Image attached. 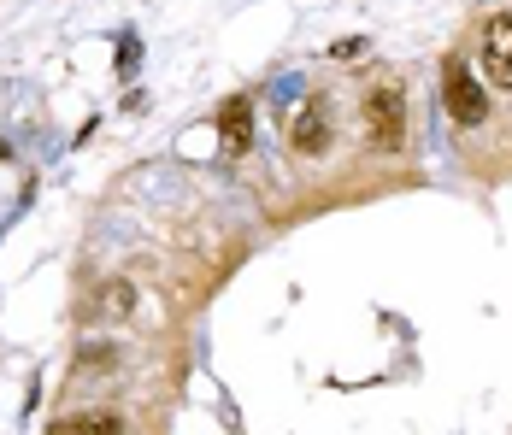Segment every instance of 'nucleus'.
I'll use <instances>...</instances> for the list:
<instances>
[{
    "instance_id": "f257e3e1",
    "label": "nucleus",
    "mask_w": 512,
    "mask_h": 435,
    "mask_svg": "<svg viewBox=\"0 0 512 435\" xmlns=\"http://www.w3.org/2000/svg\"><path fill=\"white\" fill-rule=\"evenodd\" d=\"M359 118H365V142L377 153L407 147V95H401V83H371L365 100H359Z\"/></svg>"
},
{
    "instance_id": "f03ea898",
    "label": "nucleus",
    "mask_w": 512,
    "mask_h": 435,
    "mask_svg": "<svg viewBox=\"0 0 512 435\" xmlns=\"http://www.w3.org/2000/svg\"><path fill=\"white\" fill-rule=\"evenodd\" d=\"M442 106H448V118H454L460 130H477V124L489 118V95H483V83L465 71L460 53L442 59Z\"/></svg>"
},
{
    "instance_id": "7ed1b4c3",
    "label": "nucleus",
    "mask_w": 512,
    "mask_h": 435,
    "mask_svg": "<svg viewBox=\"0 0 512 435\" xmlns=\"http://www.w3.org/2000/svg\"><path fill=\"white\" fill-rule=\"evenodd\" d=\"M336 142V130H330V100L312 95L301 100V112H295V124H289V147L301 153V159H318V153H330Z\"/></svg>"
},
{
    "instance_id": "20e7f679",
    "label": "nucleus",
    "mask_w": 512,
    "mask_h": 435,
    "mask_svg": "<svg viewBox=\"0 0 512 435\" xmlns=\"http://www.w3.org/2000/svg\"><path fill=\"white\" fill-rule=\"evenodd\" d=\"M483 71L495 89H512V12L483 18Z\"/></svg>"
},
{
    "instance_id": "39448f33",
    "label": "nucleus",
    "mask_w": 512,
    "mask_h": 435,
    "mask_svg": "<svg viewBox=\"0 0 512 435\" xmlns=\"http://www.w3.org/2000/svg\"><path fill=\"white\" fill-rule=\"evenodd\" d=\"M218 136H224L230 153H248V147H254V100L248 95L224 100V106H218Z\"/></svg>"
},
{
    "instance_id": "423d86ee",
    "label": "nucleus",
    "mask_w": 512,
    "mask_h": 435,
    "mask_svg": "<svg viewBox=\"0 0 512 435\" xmlns=\"http://www.w3.org/2000/svg\"><path fill=\"white\" fill-rule=\"evenodd\" d=\"M48 435H124V418H118V412H71V418H59Z\"/></svg>"
},
{
    "instance_id": "0eeeda50",
    "label": "nucleus",
    "mask_w": 512,
    "mask_h": 435,
    "mask_svg": "<svg viewBox=\"0 0 512 435\" xmlns=\"http://www.w3.org/2000/svg\"><path fill=\"white\" fill-rule=\"evenodd\" d=\"M130 312H136V283H106V294H101V318L124 324Z\"/></svg>"
},
{
    "instance_id": "6e6552de",
    "label": "nucleus",
    "mask_w": 512,
    "mask_h": 435,
    "mask_svg": "<svg viewBox=\"0 0 512 435\" xmlns=\"http://www.w3.org/2000/svg\"><path fill=\"white\" fill-rule=\"evenodd\" d=\"M330 53H336V59H359V53H365V42H359V36H348V42H336Z\"/></svg>"
}]
</instances>
